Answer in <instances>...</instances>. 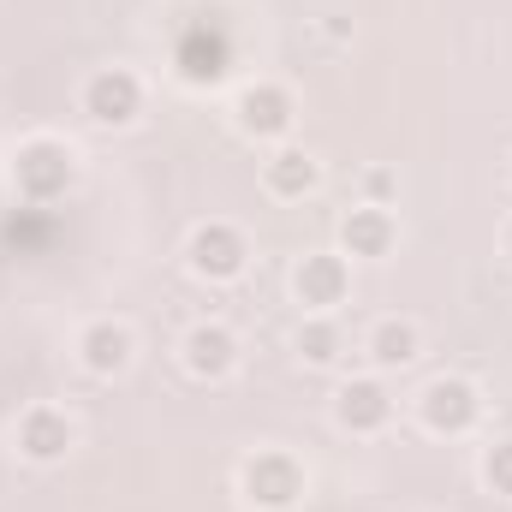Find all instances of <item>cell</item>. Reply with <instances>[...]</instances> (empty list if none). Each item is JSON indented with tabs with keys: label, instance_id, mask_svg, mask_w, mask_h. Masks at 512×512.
<instances>
[{
	"label": "cell",
	"instance_id": "ac0fdd59",
	"mask_svg": "<svg viewBox=\"0 0 512 512\" xmlns=\"http://www.w3.org/2000/svg\"><path fill=\"white\" fill-rule=\"evenodd\" d=\"M387 191H393V179H387V173H370V197H376V203H387Z\"/></svg>",
	"mask_w": 512,
	"mask_h": 512
},
{
	"label": "cell",
	"instance_id": "6da1fadb",
	"mask_svg": "<svg viewBox=\"0 0 512 512\" xmlns=\"http://www.w3.org/2000/svg\"><path fill=\"white\" fill-rule=\"evenodd\" d=\"M72 179H78V161H72V149H66L60 137H30V143H18V155H12V185H18L24 203H60V197L72 191Z\"/></svg>",
	"mask_w": 512,
	"mask_h": 512
},
{
	"label": "cell",
	"instance_id": "9a60e30c",
	"mask_svg": "<svg viewBox=\"0 0 512 512\" xmlns=\"http://www.w3.org/2000/svg\"><path fill=\"white\" fill-rule=\"evenodd\" d=\"M370 358H376V370H399V364H411V358H417V328L399 322V316L376 322V328H370Z\"/></svg>",
	"mask_w": 512,
	"mask_h": 512
},
{
	"label": "cell",
	"instance_id": "7c38bea8",
	"mask_svg": "<svg viewBox=\"0 0 512 512\" xmlns=\"http://www.w3.org/2000/svg\"><path fill=\"white\" fill-rule=\"evenodd\" d=\"M131 328L126 322H90L84 334H78V364L90 370V376H126L131 370Z\"/></svg>",
	"mask_w": 512,
	"mask_h": 512
},
{
	"label": "cell",
	"instance_id": "8fae6325",
	"mask_svg": "<svg viewBox=\"0 0 512 512\" xmlns=\"http://www.w3.org/2000/svg\"><path fill=\"white\" fill-rule=\"evenodd\" d=\"M334 417H340V429H352V435H376V429H387V417H393V393H387L376 376H358V382L340 387Z\"/></svg>",
	"mask_w": 512,
	"mask_h": 512
},
{
	"label": "cell",
	"instance_id": "ba28073f",
	"mask_svg": "<svg viewBox=\"0 0 512 512\" xmlns=\"http://www.w3.org/2000/svg\"><path fill=\"white\" fill-rule=\"evenodd\" d=\"M233 66V42L221 24H191L179 36V78L185 84H221Z\"/></svg>",
	"mask_w": 512,
	"mask_h": 512
},
{
	"label": "cell",
	"instance_id": "7a4b0ae2",
	"mask_svg": "<svg viewBox=\"0 0 512 512\" xmlns=\"http://www.w3.org/2000/svg\"><path fill=\"white\" fill-rule=\"evenodd\" d=\"M239 489H245V501L262 512H286L304 501V465L292 459V453H280V447H262L245 459V471H239Z\"/></svg>",
	"mask_w": 512,
	"mask_h": 512
},
{
	"label": "cell",
	"instance_id": "e0dca14e",
	"mask_svg": "<svg viewBox=\"0 0 512 512\" xmlns=\"http://www.w3.org/2000/svg\"><path fill=\"white\" fill-rule=\"evenodd\" d=\"M483 483H489L495 495H512V441H495V447L483 453Z\"/></svg>",
	"mask_w": 512,
	"mask_h": 512
},
{
	"label": "cell",
	"instance_id": "52a82bcc",
	"mask_svg": "<svg viewBox=\"0 0 512 512\" xmlns=\"http://www.w3.org/2000/svg\"><path fill=\"white\" fill-rule=\"evenodd\" d=\"M292 292H298V304L304 310H334V304H346V292H352V268H346V256L334 251H310L298 268H292Z\"/></svg>",
	"mask_w": 512,
	"mask_h": 512
},
{
	"label": "cell",
	"instance_id": "5bb4252c",
	"mask_svg": "<svg viewBox=\"0 0 512 512\" xmlns=\"http://www.w3.org/2000/svg\"><path fill=\"white\" fill-rule=\"evenodd\" d=\"M393 239H399V227H393V215H387L382 203H364V209H352L340 221V245L352 256H387Z\"/></svg>",
	"mask_w": 512,
	"mask_h": 512
},
{
	"label": "cell",
	"instance_id": "277c9868",
	"mask_svg": "<svg viewBox=\"0 0 512 512\" xmlns=\"http://www.w3.org/2000/svg\"><path fill=\"white\" fill-rule=\"evenodd\" d=\"M417 417L435 435H465L483 417V393H477V382H465V376H435V382L417 393Z\"/></svg>",
	"mask_w": 512,
	"mask_h": 512
},
{
	"label": "cell",
	"instance_id": "4fadbf2b",
	"mask_svg": "<svg viewBox=\"0 0 512 512\" xmlns=\"http://www.w3.org/2000/svg\"><path fill=\"white\" fill-rule=\"evenodd\" d=\"M316 179H322V167H316L310 149H292V143H286V149H274V155L262 161V185H268L274 197H286V203L304 197V191H316Z\"/></svg>",
	"mask_w": 512,
	"mask_h": 512
},
{
	"label": "cell",
	"instance_id": "d6986e66",
	"mask_svg": "<svg viewBox=\"0 0 512 512\" xmlns=\"http://www.w3.org/2000/svg\"><path fill=\"white\" fill-rule=\"evenodd\" d=\"M507 256H512V221H507Z\"/></svg>",
	"mask_w": 512,
	"mask_h": 512
},
{
	"label": "cell",
	"instance_id": "9c48e42d",
	"mask_svg": "<svg viewBox=\"0 0 512 512\" xmlns=\"http://www.w3.org/2000/svg\"><path fill=\"white\" fill-rule=\"evenodd\" d=\"M239 131L245 137H286L292 131V120H298V102H292V90L286 84H251L245 96H239Z\"/></svg>",
	"mask_w": 512,
	"mask_h": 512
},
{
	"label": "cell",
	"instance_id": "5b68a950",
	"mask_svg": "<svg viewBox=\"0 0 512 512\" xmlns=\"http://www.w3.org/2000/svg\"><path fill=\"white\" fill-rule=\"evenodd\" d=\"M84 114L96 126H131L143 114V78L131 66H102L84 78Z\"/></svg>",
	"mask_w": 512,
	"mask_h": 512
},
{
	"label": "cell",
	"instance_id": "8992f818",
	"mask_svg": "<svg viewBox=\"0 0 512 512\" xmlns=\"http://www.w3.org/2000/svg\"><path fill=\"white\" fill-rule=\"evenodd\" d=\"M18 453L30 459V465H60L66 453H72V441H78V429H72V417L60 411V405H30L24 417H18Z\"/></svg>",
	"mask_w": 512,
	"mask_h": 512
},
{
	"label": "cell",
	"instance_id": "2e32d148",
	"mask_svg": "<svg viewBox=\"0 0 512 512\" xmlns=\"http://www.w3.org/2000/svg\"><path fill=\"white\" fill-rule=\"evenodd\" d=\"M340 346H346V334H340L328 316H310V322L298 328V358H304V364H316V370H322V364H334V358H340Z\"/></svg>",
	"mask_w": 512,
	"mask_h": 512
},
{
	"label": "cell",
	"instance_id": "30bf717a",
	"mask_svg": "<svg viewBox=\"0 0 512 512\" xmlns=\"http://www.w3.org/2000/svg\"><path fill=\"white\" fill-rule=\"evenodd\" d=\"M179 352H185V370L203 376V382H221V376H233V364H239V340H233V328H221V322H197Z\"/></svg>",
	"mask_w": 512,
	"mask_h": 512
},
{
	"label": "cell",
	"instance_id": "3957f363",
	"mask_svg": "<svg viewBox=\"0 0 512 512\" xmlns=\"http://www.w3.org/2000/svg\"><path fill=\"white\" fill-rule=\"evenodd\" d=\"M185 262H191V274H203V280H239L245 262H251V239H245L233 221H203V227L185 239Z\"/></svg>",
	"mask_w": 512,
	"mask_h": 512
}]
</instances>
